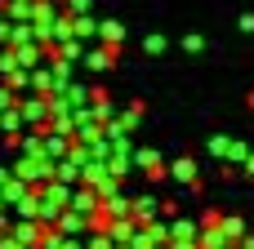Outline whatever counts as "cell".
I'll return each instance as SVG.
<instances>
[{
    "label": "cell",
    "mask_w": 254,
    "mask_h": 249,
    "mask_svg": "<svg viewBox=\"0 0 254 249\" xmlns=\"http://www.w3.org/2000/svg\"><path fill=\"white\" fill-rule=\"evenodd\" d=\"M13 178L18 183H36V187H45V183H54V160H45V156H22L18 165H13Z\"/></svg>",
    "instance_id": "1"
},
{
    "label": "cell",
    "mask_w": 254,
    "mask_h": 249,
    "mask_svg": "<svg viewBox=\"0 0 254 249\" xmlns=\"http://www.w3.org/2000/svg\"><path fill=\"white\" fill-rule=\"evenodd\" d=\"M156 214H161V200H156V196H138V200H129V218H134L138 227L156 223Z\"/></svg>",
    "instance_id": "2"
},
{
    "label": "cell",
    "mask_w": 254,
    "mask_h": 249,
    "mask_svg": "<svg viewBox=\"0 0 254 249\" xmlns=\"http://www.w3.org/2000/svg\"><path fill=\"white\" fill-rule=\"evenodd\" d=\"M9 241H13V245H22V249H40L45 227H40V223H18V227L9 232Z\"/></svg>",
    "instance_id": "3"
},
{
    "label": "cell",
    "mask_w": 254,
    "mask_h": 249,
    "mask_svg": "<svg viewBox=\"0 0 254 249\" xmlns=\"http://www.w3.org/2000/svg\"><path fill=\"white\" fill-rule=\"evenodd\" d=\"M67 209H71V214H85V218H94V214H98V196H94L89 187H80V192H71Z\"/></svg>",
    "instance_id": "4"
},
{
    "label": "cell",
    "mask_w": 254,
    "mask_h": 249,
    "mask_svg": "<svg viewBox=\"0 0 254 249\" xmlns=\"http://www.w3.org/2000/svg\"><path fill=\"white\" fill-rule=\"evenodd\" d=\"M196 223L192 218H179V223H170V245H196Z\"/></svg>",
    "instance_id": "5"
},
{
    "label": "cell",
    "mask_w": 254,
    "mask_h": 249,
    "mask_svg": "<svg viewBox=\"0 0 254 249\" xmlns=\"http://www.w3.org/2000/svg\"><path fill=\"white\" fill-rule=\"evenodd\" d=\"M18 116H22V120H36V125H40V120H49V102H45V98H27V102L18 107Z\"/></svg>",
    "instance_id": "6"
},
{
    "label": "cell",
    "mask_w": 254,
    "mask_h": 249,
    "mask_svg": "<svg viewBox=\"0 0 254 249\" xmlns=\"http://www.w3.org/2000/svg\"><path fill=\"white\" fill-rule=\"evenodd\" d=\"M134 160L147 169V178H152V183H156V178H165V165H161V156H156V151H134Z\"/></svg>",
    "instance_id": "7"
},
{
    "label": "cell",
    "mask_w": 254,
    "mask_h": 249,
    "mask_svg": "<svg viewBox=\"0 0 254 249\" xmlns=\"http://www.w3.org/2000/svg\"><path fill=\"white\" fill-rule=\"evenodd\" d=\"M165 174H174L179 183H188V187H192V183H196V160H174Z\"/></svg>",
    "instance_id": "8"
},
{
    "label": "cell",
    "mask_w": 254,
    "mask_h": 249,
    "mask_svg": "<svg viewBox=\"0 0 254 249\" xmlns=\"http://www.w3.org/2000/svg\"><path fill=\"white\" fill-rule=\"evenodd\" d=\"M219 232H223V236L237 245V241L246 236V218H219Z\"/></svg>",
    "instance_id": "9"
},
{
    "label": "cell",
    "mask_w": 254,
    "mask_h": 249,
    "mask_svg": "<svg viewBox=\"0 0 254 249\" xmlns=\"http://www.w3.org/2000/svg\"><path fill=\"white\" fill-rule=\"evenodd\" d=\"M0 125H4V129H18V125H22V116H18V111H4V120H0Z\"/></svg>",
    "instance_id": "10"
},
{
    "label": "cell",
    "mask_w": 254,
    "mask_h": 249,
    "mask_svg": "<svg viewBox=\"0 0 254 249\" xmlns=\"http://www.w3.org/2000/svg\"><path fill=\"white\" fill-rule=\"evenodd\" d=\"M241 165H246V174H250V178H254V151H250V156H246V160H241Z\"/></svg>",
    "instance_id": "11"
},
{
    "label": "cell",
    "mask_w": 254,
    "mask_h": 249,
    "mask_svg": "<svg viewBox=\"0 0 254 249\" xmlns=\"http://www.w3.org/2000/svg\"><path fill=\"white\" fill-rule=\"evenodd\" d=\"M9 178H13V174H9V169H4V165H0V187H4V183H9Z\"/></svg>",
    "instance_id": "12"
}]
</instances>
